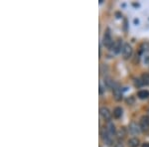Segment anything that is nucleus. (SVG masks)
I'll list each match as a JSON object with an SVG mask.
<instances>
[{"label": "nucleus", "mask_w": 149, "mask_h": 147, "mask_svg": "<svg viewBox=\"0 0 149 147\" xmlns=\"http://www.w3.org/2000/svg\"><path fill=\"white\" fill-rule=\"evenodd\" d=\"M129 131L132 134H138L140 132V126L137 125L135 122H131L129 124Z\"/></svg>", "instance_id": "8"}, {"label": "nucleus", "mask_w": 149, "mask_h": 147, "mask_svg": "<svg viewBox=\"0 0 149 147\" xmlns=\"http://www.w3.org/2000/svg\"><path fill=\"white\" fill-rule=\"evenodd\" d=\"M140 128L143 131H147L149 128V115L142 116L140 120Z\"/></svg>", "instance_id": "5"}, {"label": "nucleus", "mask_w": 149, "mask_h": 147, "mask_svg": "<svg viewBox=\"0 0 149 147\" xmlns=\"http://www.w3.org/2000/svg\"><path fill=\"white\" fill-rule=\"evenodd\" d=\"M107 131L109 133L110 135H114L116 133V125L113 124V122L111 121H107Z\"/></svg>", "instance_id": "7"}, {"label": "nucleus", "mask_w": 149, "mask_h": 147, "mask_svg": "<svg viewBox=\"0 0 149 147\" xmlns=\"http://www.w3.org/2000/svg\"><path fill=\"white\" fill-rule=\"evenodd\" d=\"M128 146L129 147H138L139 146V139L136 137H132L128 140Z\"/></svg>", "instance_id": "9"}, {"label": "nucleus", "mask_w": 149, "mask_h": 147, "mask_svg": "<svg viewBox=\"0 0 149 147\" xmlns=\"http://www.w3.org/2000/svg\"><path fill=\"white\" fill-rule=\"evenodd\" d=\"M141 82L143 84H149V74H143L141 77Z\"/></svg>", "instance_id": "13"}, {"label": "nucleus", "mask_w": 149, "mask_h": 147, "mask_svg": "<svg viewBox=\"0 0 149 147\" xmlns=\"http://www.w3.org/2000/svg\"><path fill=\"white\" fill-rule=\"evenodd\" d=\"M103 45H105V47H107V48H112L114 45L113 41H112V38L111 36H110L109 32H107L105 33V35H103Z\"/></svg>", "instance_id": "1"}, {"label": "nucleus", "mask_w": 149, "mask_h": 147, "mask_svg": "<svg viewBox=\"0 0 149 147\" xmlns=\"http://www.w3.org/2000/svg\"><path fill=\"white\" fill-rule=\"evenodd\" d=\"M121 45H122V41L121 40H118V41H116V43H114V45H113V51H114V53H118L119 51L121 50Z\"/></svg>", "instance_id": "12"}, {"label": "nucleus", "mask_w": 149, "mask_h": 147, "mask_svg": "<svg viewBox=\"0 0 149 147\" xmlns=\"http://www.w3.org/2000/svg\"><path fill=\"white\" fill-rule=\"evenodd\" d=\"M114 147H123V144L120 143V142H118V143H116V145H114Z\"/></svg>", "instance_id": "16"}, {"label": "nucleus", "mask_w": 149, "mask_h": 147, "mask_svg": "<svg viewBox=\"0 0 149 147\" xmlns=\"http://www.w3.org/2000/svg\"><path fill=\"white\" fill-rule=\"evenodd\" d=\"M103 139L105 142V144H107V145H111L112 144V136L107 130H105L103 132Z\"/></svg>", "instance_id": "6"}, {"label": "nucleus", "mask_w": 149, "mask_h": 147, "mask_svg": "<svg viewBox=\"0 0 149 147\" xmlns=\"http://www.w3.org/2000/svg\"><path fill=\"white\" fill-rule=\"evenodd\" d=\"M121 115H122V108L117 106V108H116L113 110V116L116 117V118H120Z\"/></svg>", "instance_id": "11"}, {"label": "nucleus", "mask_w": 149, "mask_h": 147, "mask_svg": "<svg viewBox=\"0 0 149 147\" xmlns=\"http://www.w3.org/2000/svg\"><path fill=\"white\" fill-rule=\"evenodd\" d=\"M132 55V48L129 44H124L122 47V56L124 59H129Z\"/></svg>", "instance_id": "2"}, {"label": "nucleus", "mask_w": 149, "mask_h": 147, "mask_svg": "<svg viewBox=\"0 0 149 147\" xmlns=\"http://www.w3.org/2000/svg\"><path fill=\"white\" fill-rule=\"evenodd\" d=\"M137 97H139L140 99H148L149 97V92L146 90H141L137 93Z\"/></svg>", "instance_id": "10"}, {"label": "nucleus", "mask_w": 149, "mask_h": 147, "mask_svg": "<svg viewBox=\"0 0 149 147\" xmlns=\"http://www.w3.org/2000/svg\"><path fill=\"white\" fill-rule=\"evenodd\" d=\"M99 112H100V115L103 119H105L107 121H110V119H111V112H110V110L107 108H105V106L101 108L99 110Z\"/></svg>", "instance_id": "3"}, {"label": "nucleus", "mask_w": 149, "mask_h": 147, "mask_svg": "<svg viewBox=\"0 0 149 147\" xmlns=\"http://www.w3.org/2000/svg\"><path fill=\"white\" fill-rule=\"evenodd\" d=\"M116 134H117V136H118V138H123L125 136V129L120 128L118 132H116Z\"/></svg>", "instance_id": "14"}, {"label": "nucleus", "mask_w": 149, "mask_h": 147, "mask_svg": "<svg viewBox=\"0 0 149 147\" xmlns=\"http://www.w3.org/2000/svg\"><path fill=\"white\" fill-rule=\"evenodd\" d=\"M126 102H127L128 104H132L133 102H134V99H133V97H128V99H126Z\"/></svg>", "instance_id": "15"}, {"label": "nucleus", "mask_w": 149, "mask_h": 147, "mask_svg": "<svg viewBox=\"0 0 149 147\" xmlns=\"http://www.w3.org/2000/svg\"><path fill=\"white\" fill-rule=\"evenodd\" d=\"M142 147H149V143H143L142 144Z\"/></svg>", "instance_id": "17"}, {"label": "nucleus", "mask_w": 149, "mask_h": 147, "mask_svg": "<svg viewBox=\"0 0 149 147\" xmlns=\"http://www.w3.org/2000/svg\"><path fill=\"white\" fill-rule=\"evenodd\" d=\"M112 92H113V97H114L116 101H120L121 99H122V93H121L120 88H119L117 84H114L113 86V90H112Z\"/></svg>", "instance_id": "4"}]
</instances>
